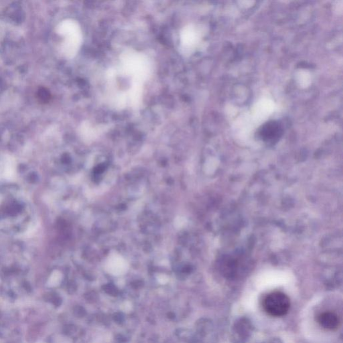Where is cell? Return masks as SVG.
<instances>
[{
  "mask_svg": "<svg viewBox=\"0 0 343 343\" xmlns=\"http://www.w3.org/2000/svg\"><path fill=\"white\" fill-rule=\"evenodd\" d=\"M37 98L41 103H47L50 101L51 95L48 90L44 87L39 88L36 93Z\"/></svg>",
  "mask_w": 343,
  "mask_h": 343,
  "instance_id": "3",
  "label": "cell"
},
{
  "mask_svg": "<svg viewBox=\"0 0 343 343\" xmlns=\"http://www.w3.org/2000/svg\"><path fill=\"white\" fill-rule=\"evenodd\" d=\"M319 324L327 330H335L339 326V318L336 314L333 312H325L319 316Z\"/></svg>",
  "mask_w": 343,
  "mask_h": 343,
  "instance_id": "2",
  "label": "cell"
},
{
  "mask_svg": "<svg viewBox=\"0 0 343 343\" xmlns=\"http://www.w3.org/2000/svg\"><path fill=\"white\" fill-rule=\"evenodd\" d=\"M264 308L266 313L272 317H283L289 311L290 299L285 294L274 292L269 294L264 299Z\"/></svg>",
  "mask_w": 343,
  "mask_h": 343,
  "instance_id": "1",
  "label": "cell"
}]
</instances>
